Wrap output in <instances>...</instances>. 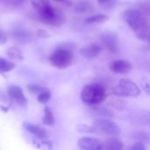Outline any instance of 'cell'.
<instances>
[{
    "label": "cell",
    "mask_w": 150,
    "mask_h": 150,
    "mask_svg": "<svg viewBox=\"0 0 150 150\" xmlns=\"http://www.w3.org/2000/svg\"><path fill=\"white\" fill-rule=\"evenodd\" d=\"M77 146L81 150H104V142L92 137H83L79 139Z\"/></svg>",
    "instance_id": "obj_8"
},
{
    "label": "cell",
    "mask_w": 150,
    "mask_h": 150,
    "mask_svg": "<svg viewBox=\"0 0 150 150\" xmlns=\"http://www.w3.org/2000/svg\"><path fill=\"white\" fill-rule=\"evenodd\" d=\"M8 95L12 101L17 103L19 106L25 108L27 106V99L23 92V90L18 85H11L7 90Z\"/></svg>",
    "instance_id": "obj_9"
},
{
    "label": "cell",
    "mask_w": 150,
    "mask_h": 150,
    "mask_svg": "<svg viewBox=\"0 0 150 150\" xmlns=\"http://www.w3.org/2000/svg\"><path fill=\"white\" fill-rule=\"evenodd\" d=\"M101 42L104 47L111 53L117 54L120 50V42L118 36L111 32L104 33L100 37Z\"/></svg>",
    "instance_id": "obj_7"
},
{
    "label": "cell",
    "mask_w": 150,
    "mask_h": 150,
    "mask_svg": "<svg viewBox=\"0 0 150 150\" xmlns=\"http://www.w3.org/2000/svg\"><path fill=\"white\" fill-rule=\"evenodd\" d=\"M149 43H150V42H149Z\"/></svg>",
    "instance_id": "obj_33"
},
{
    "label": "cell",
    "mask_w": 150,
    "mask_h": 150,
    "mask_svg": "<svg viewBox=\"0 0 150 150\" xmlns=\"http://www.w3.org/2000/svg\"><path fill=\"white\" fill-rule=\"evenodd\" d=\"M33 7L38 11L39 17L44 24L52 26H61L65 22L64 15L52 7L48 0H30Z\"/></svg>",
    "instance_id": "obj_2"
},
{
    "label": "cell",
    "mask_w": 150,
    "mask_h": 150,
    "mask_svg": "<svg viewBox=\"0 0 150 150\" xmlns=\"http://www.w3.org/2000/svg\"><path fill=\"white\" fill-rule=\"evenodd\" d=\"M131 69L132 65L127 60H116L110 64V70L115 74H127Z\"/></svg>",
    "instance_id": "obj_10"
},
{
    "label": "cell",
    "mask_w": 150,
    "mask_h": 150,
    "mask_svg": "<svg viewBox=\"0 0 150 150\" xmlns=\"http://www.w3.org/2000/svg\"><path fill=\"white\" fill-rule=\"evenodd\" d=\"M77 131L80 132V133H95L97 131V129L94 127H91V126H88V125H78L77 126Z\"/></svg>",
    "instance_id": "obj_25"
},
{
    "label": "cell",
    "mask_w": 150,
    "mask_h": 150,
    "mask_svg": "<svg viewBox=\"0 0 150 150\" xmlns=\"http://www.w3.org/2000/svg\"><path fill=\"white\" fill-rule=\"evenodd\" d=\"M92 113L94 116H98V119H112L113 117L112 112L108 109L102 107H96L92 110Z\"/></svg>",
    "instance_id": "obj_19"
},
{
    "label": "cell",
    "mask_w": 150,
    "mask_h": 150,
    "mask_svg": "<svg viewBox=\"0 0 150 150\" xmlns=\"http://www.w3.org/2000/svg\"><path fill=\"white\" fill-rule=\"evenodd\" d=\"M106 98V91L99 83H90L85 85L81 91V99L89 105H97Z\"/></svg>",
    "instance_id": "obj_3"
},
{
    "label": "cell",
    "mask_w": 150,
    "mask_h": 150,
    "mask_svg": "<svg viewBox=\"0 0 150 150\" xmlns=\"http://www.w3.org/2000/svg\"><path fill=\"white\" fill-rule=\"evenodd\" d=\"M73 52L70 47L66 44L56 48L50 56V63L57 69H65L71 65L73 62Z\"/></svg>",
    "instance_id": "obj_4"
},
{
    "label": "cell",
    "mask_w": 150,
    "mask_h": 150,
    "mask_svg": "<svg viewBox=\"0 0 150 150\" xmlns=\"http://www.w3.org/2000/svg\"><path fill=\"white\" fill-rule=\"evenodd\" d=\"M98 3L100 6L104 8H107V7H113L116 3V0H98Z\"/></svg>",
    "instance_id": "obj_26"
},
{
    "label": "cell",
    "mask_w": 150,
    "mask_h": 150,
    "mask_svg": "<svg viewBox=\"0 0 150 150\" xmlns=\"http://www.w3.org/2000/svg\"><path fill=\"white\" fill-rule=\"evenodd\" d=\"M124 17L138 39L150 42V22L142 12L129 9L124 12Z\"/></svg>",
    "instance_id": "obj_1"
},
{
    "label": "cell",
    "mask_w": 150,
    "mask_h": 150,
    "mask_svg": "<svg viewBox=\"0 0 150 150\" xmlns=\"http://www.w3.org/2000/svg\"><path fill=\"white\" fill-rule=\"evenodd\" d=\"M109 19V16L106 14H94L91 15L90 17H88L85 19V23L88 25L91 24H98V23H102L105 22L106 20Z\"/></svg>",
    "instance_id": "obj_17"
},
{
    "label": "cell",
    "mask_w": 150,
    "mask_h": 150,
    "mask_svg": "<svg viewBox=\"0 0 150 150\" xmlns=\"http://www.w3.org/2000/svg\"><path fill=\"white\" fill-rule=\"evenodd\" d=\"M134 121L142 124V125H150V112L141 111L137 113L132 115Z\"/></svg>",
    "instance_id": "obj_15"
},
{
    "label": "cell",
    "mask_w": 150,
    "mask_h": 150,
    "mask_svg": "<svg viewBox=\"0 0 150 150\" xmlns=\"http://www.w3.org/2000/svg\"><path fill=\"white\" fill-rule=\"evenodd\" d=\"M133 137L134 139H137L140 142H149V135L144 132H137L133 134Z\"/></svg>",
    "instance_id": "obj_24"
},
{
    "label": "cell",
    "mask_w": 150,
    "mask_h": 150,
    "mask_svg": "<svg viewBox=\"0 0 150 150\" xmlns=\"http://www.w3.org/2000/svg\"><path fill=\"white\" fill-rule=\"evenodd\" d=\"M93 127L104 134L117 136L120 134V128L112 120L108 119H96L93 122Z\"/></svg>",
    "instance_id": "obj_6"
},
{
    "label": "cell",
    "mask_w": 150,
    "mask_h": 150,
    "mask_svg": "<svg viewBox=\"0 0 150 150\" xmlns=\"http://www.w3.org/2000/svg\"><path fill=\"white\" fill-rule=\"evenodd\" d=\"M54 1H57V2H65L67 0H54Z\"/></svg>",
    "instance_id": "obj_32"
},
{
    "label": "cell",
    "mask_w": 150,
    "mask_h": 150,
    "mask_svg": "<svg viewBox=\"0 0 150 150\" xmlns=\"http://www.w3.org/2000/svg\"><path fill=\"white\" fill-rule=\"evenodd\" d=\"M123 142L117 138H111L104 142V150H123Z\"/></svg>",
    "instance_id": "obj_14"
},
{
    "label": "cell",
    "mask_w": 150,
    "mask_h": 150,
    "mask_svg": "<svg viewBox=\"0 0 150 150\" xmlns=\"http://www.w3.org/2000/svg\"><path fill=\"white\" fill-rule=\"evenodd\" d=\"M16 68V64L12 62H10L4 57L0 58V72L1 73H5L11 71Z\"/></svg>",
    "instance_id": "obj_21"
},
{
    "label": "cell",
    "mask_w": 150,
    "mask_h": 150,
    "mask_svg": "<svg viewBox=\"0 0 150 150\" xmlns=\"http://www.w3.org/2000/svg\"><path fill=\"white\" fill-rule=\"evenodd\" d=\"M26 88H27V90L32 93V94H36L37 96L40 94V93H41L42 91H44L45 90H47V88H45V87H42V86H40V85H38V84H33V83H32V84H28L27 86H26Z\"/></svg>",
    "instance_id": "obj_23"
},
{
    "label": "cell",
    "mask_w": 150,
    "mask_h": 150,
    "mask_svg": "<svg viewBox=\"0 0 150 150\" xmlns=\"http://www.w3.org/2000/svg\"><path fill=\"white\" fill-rule=\"evenodd\" d=\"M75 10H76V11H77L79 13H89V12H91L94 11V7L91 2L83 0V1H80L79 3H77Z\"/></svg>",
    "instance_id": "obj_16"
},
{
    "label": "cell",
    "mask_w": 150,
    "mask_h": 150,
    "mask_svg": "<svg viewBox=\"0 0 150 150\" xmlns=\"http://www.w3.org/2000/svg\"><path fill=\"white\" fill-rule=\"evenodd\" d=\"M42 122L47 126H53L54 124V117L53 112L48 106L44 107V116L42 119Z\"/></svg>",
    "instance_id": "obj_20"
},
{
    "label": "cell",
    "mask_w": 150,
    "mask_h": 150,
    "mask_svg": "<svg viewBox=\"0 0 150 150\" xmlns=\"http://www.w3.org/2000/svg\"><path fill=\"white\" fill-rule=\"evenodd\" d=\"M6 54L10 59L16 60V61H22L24 58L22 51L16 47H11L8 48L6 51Z\"/></svg>",
    "instance_id": "obj_18"
},
{
    "label": "cell",
    "mask_w": 150,
    "mask_h": 150,
    "mask_svg": "<svg viewBox=\"0 0 150 150\" xmlns=\"http://www.w3.org/2000/svg\"><path fill=\"white\" fill-rule=\"evenodd\" d=\"M12 37L19 43H28L32 40V34L25 29H15L12 32Z\"/></svg>",
    "instance_id": "obj_13"
},
{
    "label": "cell",
    "mask_w": 150,
    "mask_h": 150,
    "mask_svg": "<svg viewBox=\"0 0 150 150\" xmlns=\"http://www.w3.org/2000/svg\"><path fill=\"white\" fill-rule=\"evenodd\" d=\"M36 35L40 38H47L49 36L48 33L45 30H39L36 33Z\"/></svg>",
    "instance_id": "obj_29"
},
{
    "label": "cell",
    "mask_w": 150,
    "mask_h": 150,
    "mask_svg": "<svg viewBox=\"0 0 150 150\" xmlns=\"http://www.w3.org/2000/svg\"><path fill=\"white\" fill-rule=\"evenodd\" d=\"M129 150H146V146L143 142H137L130 147Z\"/></svg>",
    "instance_id": "obj_27"
},
{
    "label": "cell",
    "mask_w": 150,
    "mask_h": 150,
    "mask_svg": "<svg viewBox=\"0 0 150 150\" xmlns=\"http://www.w3.org/2000/svg\"><path fill=\"white\" fill-rule=\"evenodd\" d=\"M5 1L12 6H18L22 4L25 0H5Z\"/></svg>",
    "instance_id": "obj_28"
},
{
    "label": "cell",
    "mask_w": 150,
    "mask_h": 150,
    "mask_svg": "<svg viewBox=\"0 0 150 150\" xmlns=\"http://www.w3.org/2000/svg\"><path fill=\"white\" fill-rule=\"evenodd\" d=\"M5 38H4V32H3V30H1V32H0V42H1V44H4V42H5Z\"/></svg>",
    "instance_id": "obj_30"
},
{
    "label": "cell",
    "mask_w": 150,
    "mask_h": 150,
    "mask_svg": "<svg viewBox=\"0 0 150 150\" xmlns=\"http://www.w3.org/2000/svg\"><path fill=\"white\" fill-rule=\"evenodd\" d=\"M50 98H51V92L47 89L37 96V100L40 104H46L49 101Z\"/></svg>",
    "instance_id": "obj_22"
},
{
    "label": "cell",
    "mask_w": 150,
    "mask_h": 150,
    "mask_svg": "<svg viewBox=\"0 0 150 150\" xmlns=\"http://www.w3.org/2000/svg\"><path fill=\"white\" fill-rule=\"evenodd\" d=\"M102 51L101 47L97 43H90L80 49V54L82 56L87 59H92L100 54Z\"/></svg>",
    "instance_id": "obj_11"
},
{
    "label": "cell",
    "mask_w": 150,
    "mask_h": 150,
    "mask_svg": "<svg viewBox=\"0 0 150 150\" xmlns=\"http://www.w3.org/2000/svg\"><path fill=\"white\" fill-rule=\"evenodd\" d=\"M23 127L29 134L34 135L39 140H47V133L44 128H41L40 127L29 122H25L23 124Z\"/></svg>",
    "instance_id": "obj_12"
},
{
    "label": "cell",
    "mask_w": 150,
    "mask_h": 150,
    "mask_svg": "<svg viewBox=\"0 0 150 150\" xmlns=\"http://www.w3.org/2000/svg\"><path fill=\"white\" fill-rule=\"evenodd\" d=\"M140 87L129 79H121L118 85L113 89V93L119 97L135 98L141 95Z\"/></svg>",
    "instance_id": "obj_5"
},
{
    "label": "cell",
    "mask_w": 150,
    "mask_h": 150,
    "mask_svg": "<svg viewBox=\"0 0 150 150\" xmlns=\"http://www.w3.org/2000/svg\"><path fill=\"white\" fill-rule=\"evenodd\" d=\"M144 86V89H145V91L147 92V93H149L150 95V84H144L143 85Z\"/></svg>",
    "instance_id": "obj_31"
}]
</instances>
